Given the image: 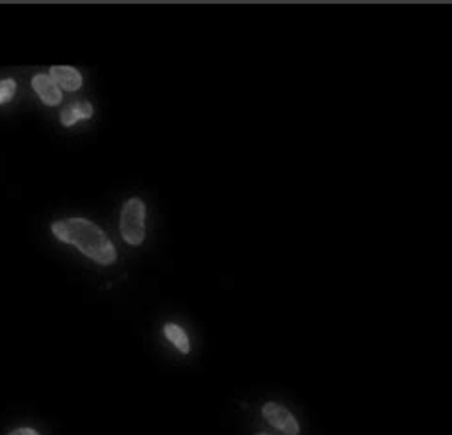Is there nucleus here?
Here are the masks:
<instances>
[{
    "label": "nucleus",
    "mask_w": 452,
    "mask_h": 435,
    "mask_svg": "<svg viewBox=\"0 0 452 435\" xmlns=\"http://www.w3.org/2000/svg\"><path fill=\"white\" fill-rule=\"evenodd\" d=\"M52 233L65 245L77 246L86 258L99 265H111L116 262V248L104 229L86 218H67L54 221Z\"/></svg>",
    "instance_id": "1"
},
{
    "label": "nucleus",
    "mask_w": 452,
    "mask_h": 435,
    "mask_svg": "<svg viewBox=\"0 0 452 435\" xmlns=\"http://www.w3.org/2000/svg\"><path fill=\"white\" fill-rule=\"evenodd\" d=\"M145 202L140 197H132L121 210V235L132 246H138L145 239Z\"/></svg>",
    "instance_id": "2"
},
{
    "label": "nucleus",
    "mask_w": 452,
    "mask_h": 435,
    "mask_svg": "<svg viewBox=\"0 0 452 435\" xmlns=\"http://www.w3.org/2000/svg\"><path fill=\"white\" fill-rule=\"evenodd\" d=\"M263 418L268 420L271 426L285 435H299V424L292 412L288 411L287 407L275 403V401H268L262 407Z\"/></svg>",
    "instance_id": "3"
},
{
    "label": "nucleus",
    "mask_w": 452,
    "mask_h": 435,
    "mask_svg": "<svg viewBox=\"0 0 452 435\" xmlns=\"http://www.w3.org/2000/svg\"><path fill=\"white\" fill-rule=\"evenodd\" d=\"M31 86L33 90L37 92V96L43 99L44 105H48V107H55V105L62 104L63 99V92L60 90V86L55 84L52 77L46 73H38L33 77L31 80Z\"/></svg>",
    "instance_id": "4"
},
{
    "label": "nucleus",
    "mask_w": 452,
    "mask_h": 435,
    "mask_svg": "<svg viewBox=\"0 0 452 435\" xmlns=\"http://www.w3.org/2000/svg\"><path fill=\"white\" fill-rule=\"evenodd\" d=\"M50 77L55 84L60 86V90L65 92H77L82 88V75L79 69L69 67V65H54L50 69Z\"/></svg>",
    "instance_id": "5"
},
{
    "label": "nucleus",
    "mask_w": 452,
    "mask_h": 435,
    "mask_svg": "<svg viewBox=\"0 0 452 435\" xmlns=\"http://www.w3.org/2000/svg\"><path fill=\"white\" fill-rule=\"evenodd\" d=\"M94 117V107L92 104L88 101H75V104L65 105L62 109V115H60V121H62L63 126H73L79 121H88V119Z\"/></svg>",
    "instance_id": "6"
},
{
    "label": "nucleus",
    "mask_w": 452,
    "mask_h": 435,
    "mask_svg": "<svg viewBox=\"0 0 452 435\" xmlns=\"http://www.w3.org/2000/svg\"><path fill=\"white\" fill-rule=\"evenodd\" d=\"M165 336L168 338V342H170L172 346H176L177 351H182V353H189L191 351L189 338H187V334H185V331L182 326L174 325V323H166Z\"/></svg>",
    "instance_id": "7"
},
{
    "label": "nucleus",
    "mask_w": 452,
    "mask_h": 435,
    "mask_svg": "<svg viewBox=\"0 0 452 435\" xmlns=\"http://www.w3.org/2000/svg\"><path fill=\"white\" fill-rule=\"evenodd\" d=\"M16 90H18V84L13 79L0 80V105L8 104L16 96Z\"/></svg>",
    "instance_id": "8"
},
{
    "label": "nucleus",
    "mask_w": 452,
    "mask_h": 435,
    "mask_svg": "<svg viewBox=\"0 0 452 435\" xmlns=\"http://www.w3.org/2000/svg\"><path fill=\"white\" fill-rule=\"evenodd\" d=\"M10 435H38V434L31 428H18V429H13V431H10Z\"/></svg>",
    "instance_id": "9"
},
{
    "label": "nucleus",
    "mask_w": 452,
    "mask_h": 435,
    "mask_svg": "<svg viewBox=\"0 0 452 435\" xmlns=\"http://www.w3.org/2000/svg\"><path fill=\"white\" fill-rule=\"evenodd\" d=\"M258 435H269V434H258Z\"/></svg>",
    "instance_id": "10"
}]
</instances>
